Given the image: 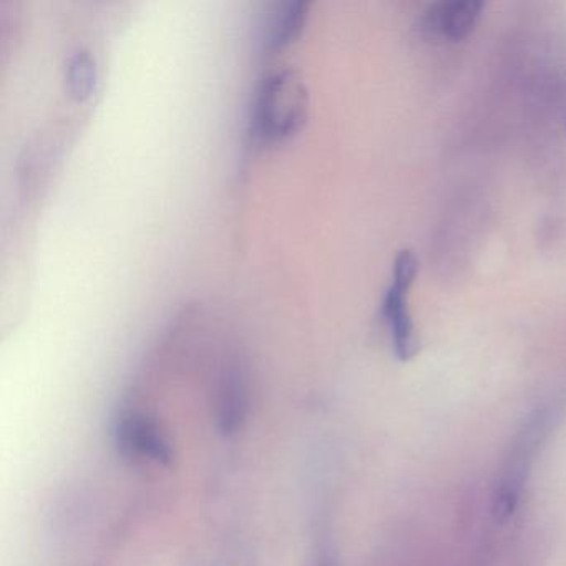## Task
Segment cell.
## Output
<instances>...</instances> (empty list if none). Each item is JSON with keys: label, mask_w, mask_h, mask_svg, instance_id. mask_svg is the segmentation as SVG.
<instances>
[{"label": "cell", "mask_w": 566, "mask_h": 566, "mask_svg": "<svg viewBox=\"0 0 566 566\" xmlns=\"http://www.w3.org/2000/svg\"><path fill=\"white\" fill-rule=\"evenodd\" d=\"M118 447L130 455L144 457L157 463L171 462L174 450L157 422L142 413H127L115 429Z\"/></svg>", "instance_id": "4"}, {"label": "cell", "mask_w": 566, "mask_h": 566, "mask_svg": "<svg viewBox=\"0 0 566 566\" xmlns=\"http://www.w3.org/2000/svg\"><path fill=\"white\" fill-rule=\"evenodd\" d=\"M479 0H452L430 6L420 19V31L429 39L462 41L475 28L482 14Z\"/></svg>", "instance_id": "3"}, {"label": "cell", "mask_w": 566, "mask_h": 566, "mask_svg": "<svg viewBox=\"0 0 566 566\" xmlns=\"http://www.w3.org/2000/svg\"><path fill=\"white\" fill-rule=\"evenodd\" d=\"M97 84V62L87 49L72 52L65 64V85L69 95L75 101L84 102L94 94Z\"/></svg>", "instance_id": "8"}, {"label": "cell", "mask_w": 566, "mask_h": 566, "mask_svg": "<svg viewBox=\"0 0 566 566\" xmlns=\"http://www.w3.org/2000/svg\"><path fill=\"white\" fill-rule=\"evenodd\" d=\"M323 566H336V563H334L333 559H326V562L323 563Z\"/></svg>", "instance_id": "10"}, {"label": "cell", "mask_w": 566, "mask_h": 566, "mask_svg": "<svg viewBox=\"0 0 566 566\" xmlns=\"http://www.w3.org/2000/svg\"><path fill=\"white\" fill-rule=\"evenodd\" d=\"M407 287L394 284L382 301V316L389 324L394 350L400 360L410 359L417 350L416 329L407 306Z\"/></svg>", "instance_id": "5"}, {"label": "cell", "mask_w": 566, "mask_h": 566, "mask_svg": "<svg viewBox=\"0 0 566 566\" xmlns=\"http://www.w3.org/2000/svg\"><path fill=\"white\" fill-rule=\"evenodd\" d=\"M310 2L306 0H291L274 14L266 35V45L270 49H281L291 44L303 31L307 18Z\"/></svg>", "instance_id": "7"}, {"label": "cell", "mask_w": 566, "mask_h": 566, "mask_svg": "<svg viewBox=\"0 0 566 566\" xmlns=\"http://www.w3.org/2000/svg\"><path fill=\"white\" fill-rule=\"evenodd\" d=\"M417 271H419V260H417L416 254L409 250L400 251L396 261H394V284H399V286L409 290L413 280H416Z\"/></svg>", "instance_id": "9"}, {"label": "cell", "mask_w": 566, "mask_h": 566, "mask_svg": "<svg viewBox=\"0 0 566 566\" xmlns=\"http://www.w3.org/2000/svg\"><path fill=\"white\" fill-rule=\"evenodd\" d=\"M310 111V92L293 69H281L264 78L253 112L254 137L277 142L296 134Z\"/></svg>", "instance_id": "1"}, {"label": "cell", "mask_w": 566, "mask_h": 566, "mask_svg": "<svg viewBox=\"0 0 566 566\" xmlns=\"http://www.w3.org/2000/svg\"><path fill=\"white\" fill-rule=\"evenodd\" d=\"M546 416L543 412H536L523 427L522 432L516 437L513 443L512 452L506 460L505 470H503L502 480L495 495V516L500 522H505L515 512L518 505L520 493H522L523 482L526 473L533 462L536 449L542 442L545 433Z\"/></svg>", "instance_id": "2"}, {"label": "cell", "mask_w": 566, "mask_h": 566, "mask_svg": "<svg viewBox=\"0 0 566 566\" xmlns=\"http://www.w3.org/2000/svg\"><path fill=\"white\" fill-rule=\"evenodd\" d=\"M248 410V387L241 364H230L224 370L218 400V420L224 433H234L244 422Z\"/></svg>", "instance_id": "6"}]
</instances>
